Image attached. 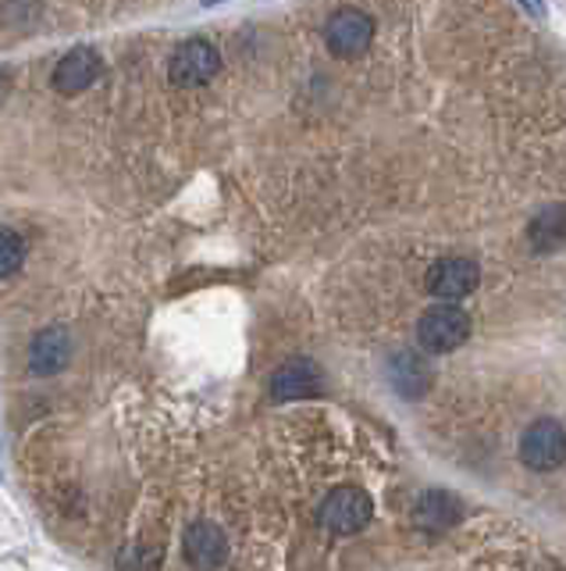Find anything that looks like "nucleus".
I'll return each instance as SVG.
<instances>
[{"instance_id":"nucleus-1","label":"nucleus","mask_w":566,"mask_h":571,"mask_svg":"<svg viewBox=\"0 0 566 571\" xmlns=\"http://www.w3.org/2000/svg\"><path fill=\"white\" fill-rule=\"evenodd\" d=\"M467 336H471V319L452 308V304H442L424 311V319L417 322V343L424 346L428 354H449L457 351V346L467 343Z\"/></svg>"},{"instance_id":"nucleus-2","label":"nucleus","mask_w":566,"mask_h":571,"mask_svg":"<svg viewBox=\"0 0 566 571\" xmlns=\"http://www.w3.org/2000/svg\"><path fill=\"white\" fill-rule=\"evenodd\" d=\"M370 511H375V503H370V497L364 494V489H335V494L325 497V503H321V526H325L328 532L335 536H353L360 532L367 521H370Z\"/></svg>"},{"instance_id":"nucleus-3","label":"nucleus","mask_w":566,"mask_h":571,"mask_svg":"<svg viewBox=\"0 0 566 571\" xmlns=\"http://www.w3.org/2000/svg\"><path fill=\"white\" fill-rule=\"evenodd\" d=\"M325 40H328L332 54L357 58V54L367 51L370 40H375V22H370V14L360 11V8H343V11H335L332 19H328Z\"/></svg>"},{"instance_id":"nucleus-4","label":"nucleus","mask_w":566,"mask_h":571,"mask_svg":"<svg viewBox=\"0 0 566 571\" xmlns=\"http://www.w3.org/2000/svg\"><path fill=\"white\" fill-rule=\"evenodd\" d=\"M221 69V54L214 43L207 40H186L179 51H175L171 65H168V79L175 86H203L207 79H214Z\"/></svg>"},{"instance_id":"nucleus-5","label":"nucleus","mask_w":566,"mask_h":571,"mask_svg":"<svg viewBox=\"0 0 566 571\" xmlns=\"http://www.w3.org/2000/svg\"><path fill=\"white\" fill-rule=\"evenodd\" d=\"M521 457L527 468L535 471H553L566 461V433L553 418H542L521 436Z\"/></svg>"},{"instance_id":"nucleus-6","label":"nucleus","mask_w":566,"mask_h":571,"mask_svg":"<svg viewBox=\"0 0 566 571\" xmlns=\"http://www.w3.org/2000/svg\"><path fill=\"white\" fill-rule=\"evenodd\" d=\"M182 553L197 571H218L224 564V558H229V536H224V529L218 526V521L200 518L186 529Z\"/></svg>"},{"instance_id":"nucleus-7","label":"nucleus","mask_w":566,"mask_h":571,"mask_svg":"<svg viewBox=\"0 0 566 571\" xmlns=\"http://www.w3.org/2000/svg\"><path fill=\"white\" fill-rule=\"evenodd\" d=\"M478 279H481V272H478V264L471 258H442V261H434L428 268L424 286H428L431 297H439V300H446V304H452V300H463L467 293H474Z\"/></svg>"},{"instance_id":"nucleus-8","label":"nucleus","mask_w":566,"mask_h":571,"mask_svg":"<svg viewBox=\"0 0 566 571\" xmlns=\"http://www.w3.org/2000/svg\"><path fill=\"white\" fill-rule=\"evenodd\" d=\"M104 75V58L90 51V46H75L72 54H64L54 69V90L64 97H75V93L90 90L96 79Z\"/></svg>"},{"instance_id":"nucleus-9","label":"nucleus","mask_w":566,"mask_h":571,"mask_svg":"<svg viewBox=\"0 0 566 571\" xmlns=\"http://www.w3.org/2000/svg\"><path fill=\"white\" fill-rule=\"evenodd\" d=\"M321 393V372L314 361L306 357H293L285 361L279 372L271 378V396L274 401H306V396H317Z\"/></svg>"},{"instance_id":"nucleus-10","label":"nucleus","mask_w":566,"mask_h":571,"mask_svg":"<svg viewBox=\"0 0 566 571\" xmlns=\"http://www.w3.org/2000/svg\"><path fill=\"white\" fill-rule=\"evenodd\" d=\"M72 357V343L64 329H43L29 346V368L32 375H57Z\"/></svg>"},{"instance_id":"nucleus-11","label":"nucleus","mask_w":566,"mask_h":571,"mask_svg":"<svg viewBox=\"0 0 566 571\" xmlns=\"http://www.w3.org/2000/svg\"><path fill=\"white\" fill-rule=\"evenodd\" d=\"M527 240L538 253H553L566 243V204H548L527 226Z\"/></svg>"},{"instance_id":"nucleus-12","label":"nucleus","mask_w":566,"mask_h":571,"mask_svg":"<svg viewBox=\"0 0 566 571\" xmlns=\"http://www.w3.org/2000/svg\"><path fill=\"white\" fill-rule=\"evenodd\" d=\"M460 500L452 497V494H442V489H431V494H424L417 500L413 507V518H417V526H424L431 532H439V529H449L452 521L460 518Z\"/></svg>"},{"instance_id":"nucleus-13","label":"nucleus","mask_w":566,"mask_h":571,"mask_svg":"<svg viewBox=\"0 0 566 571\" xmlns=\"http://www.w3.org/2000/svg\"><path fill=\"white\" fill-rule=\"evenodd\" d=\"M392 383L399 386V393L420 396V393L428 390V383H431V372H428V364L420 361L417 354H399L396 364H392Z\"/></svg>"},{"instance_id":"nucleus-14","label":"nucleus","mask_w":566,"mask_h":571,"mask_svg":"<svg viewBox=\"0 0 566 571\" xmlns=\"http://www.w3.org/2000/svg\"><path fill=\"white\" fill-rule=\"evenodd\" d=\"M25 261V243L14 229L0 226V279H11Z\"/></svg>"},{"instance_id":"nucleus-15","label":"nucleus","mask_w":566,"mask_h":571,"mask_svg":"<svg viewBox=\"0 0 566 571\" xmlns=\"http://www.w3.org/2000/svg\"><path fill=\"white\" fill-rule=\"evenodd\" d=\"M524 4H527V8H535V11L542 14V0H524Z\"/></svg>"}]
</instances>
